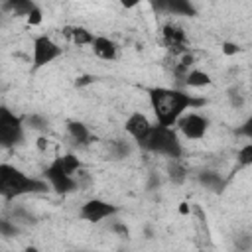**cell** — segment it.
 I'll use <instances>...</instances> for the list:
<instances>
[{
	"mask_svg": "<svg viewBox=\"0 0 252 252\" xmlns=\"http://www.w3.org/2000/svg\"><path fill=\"white\" fill-rule=\"evenodd\" d=\"M4 16H6V14H4V12H2V10H0V26H2V24H4Z\"/></svg>",
	"mask_w": 252,
	"mask_h": 252,
	"instance_id": "cell-32",
	"label": "cell"
},
{
	"mask_svg": "<svg viewBox=\"0 0 252 252\" xmlns=\"http://www.w3.org/2000/svg\"><path fill=\"white\" fill-rule=\"evenodd\" d=\"M140 148L144 152L165 156L169 159H181V156H183V146L179 142V134H177L175 126H161L158 122L152 126L150 134L140 144Z\"/></svg>",
	"mask_w": 252,
	"mask_h": 252,
	"instance_id": "cell-3",
	"label": "cell"
},
{
	"mask_svg": "<svg viewBox=\"0 0 252 252\" xmlns=\"http://www.w3.org/2000/svg\"><path fill=\"white\" fill-rule=\"evenodd\" d=\"M18 234H20V226L10 219L0 217V236L2 238H12V236H18Z\"/></svg>",
	"mask_w": 252,
	"mask_h": 252,
	"instance_id": "cell-22",
	"label": "cell"
},
{
	"mask_svg": "<svg viewBox=\"0 0 252 252\" xmlns=\"http://www.w3.org/2000/svg\"><path fill=\"white\" fill-rule=\"evenodd\" d=\"M220 51L224 53V55H236L238 51H240V47H238V43H234V41H222V45H220Z\"/></svg>",
	"mask_w": 252,
	"mask_h": 252,
	"instance_id": "cell-25",
	"label": "cell"
},
{
	"mask_svg": "<svg viewBox=\"0 0 252 252\" xmlns=\"http://www.w3.org/2000/svg\"><path fill=\"white\" fill-rule=\"evenodd\" d=\"M26 140L24 118L8 106H0V150H12Z\"/></svg>",
	"mask_w": 252,
	"mask_h": 252,
	"instance_id": "cell-4",
	"label": "cell"
},
{
	"mask_svg": "<svg viewBox=\"0 0 252 252\" xmlns=\"http://www.w3.org/2000/svg\"><path fill=\"white\" fill-rule=\"evenodd\" d=\"M154 10L169 16H195L197 8L191 0H150Z\"/></svg>",
	"mask_w": 252,
	"mask_h": 252,
	"instance_id": "cell-10",
	"label": "cell"
},
{
	"mask_svg": "<svg viewBox=\"0 0 252 252\" xmlns=\"http://www.w3.org/2000/svg\"><path fill=\"white\" fill-rule=\"evenodd\" d=\"M49 183L39 177L28 175L24 169L16 167L14 163L0 161V197L4 201H14L32 193H45Z\"/></svg>",
	"mask_w": 252,
	"mask_h": 252,
	"instance_id": "cell-2",
	"label": "cell"
},
{
	"mask_svg": "<svg viewBox=\"0 0 252 252\" xmlns=\"http://www.w3.org/2000/svg\"><path fill=\"white\" fill-rule=\"evenodd\" d=\"M91 49L102 61H114L118 57V45L106 35H94V39L91 43Z\"/></svg>",
	"mask_w": 252,
	"mask_h": 252,
	"instance_id": "cell-12",
	"label": "cell"
},
{
	"mask_svg": "<svg viewBox=\"0 0 252 252\" xmlns=\"http://www.w3.org/2000/svg\"><path fill=\"white\" fill-rule=\"evenodd\" d=\"M238 134H244L246 138H252V116L246 118V122L242 124V128L238 130Z\"/></svg>",
	"mask_w": 252,
	"mask_h": 252,
	"instance_id": "cell-27",
	"label": "cell"
},
{
	"mask_svg": "<svg viewBox=\"0 0 252 252\" xmlns=\"http://www.w3.org/2000/svg\"><path fill=\"white\" fill-rule=\"evenodd\" d=\"M118 2H120V6L126 8V10H132V8H136V6L140 4V0H118Z\"/></svg>",
	"mask_w": 252,
	"mask_h": 252,
	"instance_id": "cell-28",
	"label": "cell"
},
{
	"mask_svg": "<svg viewBox=\"0 0 252 252\" xmlns=\"http://www.w3.org/2000/svg\"><path fill=\"white\" fill-rule=\"evenodd\" d=\"M91 83H94V77L93 75H81V77H77V81H75V87H87V85H91Z\"/></svg>",
	"mask_w": 252,
	"mask_h": 252,
	"instance_id": "cell-26",
	"label": "cell"
},
{
	"mask_svg": "<svg viewBox=\"0 0 252 252\" xmlns=\"http://www.w3.org/2000/svg\"><path fill=\"white\" fill-rule=\"evenodd\" d=\"M26 20H28V24H30V26H39V24L43 22V12H41V8H39V6H35V8L26 16Z\"/></svg>",
	"mask_w": 252,
	"mask_h": 252,
	"instance_id": "cell-24",
	"label": "cell"
},
{
	"mask_svg": "<svg viewBox=\"0 0 252 252\" xmlns=\"http://www.w3.org/2000/svg\"><path fill=\"white\" fill-rule=\"evenodd\" d=\"M161 35H163V41L165 45L173 51V53H183L187 51V35L185 32L177 26V24H165L161 28Z\"/></svg>",
	"mask_w": 252,
	"mask_h": 252,
	"instance_id": "cell-11",
	"label": "cell"
},
{
	"mask_svg": "<svg viewBox=\"0 0 252 252\" xmlns=\"http://www.w3.org/2000/svg\"><path fill=\"white\" fill-rule=\"evenodd\" d=\"M132 144L130 140H112L110 144V154L114 156V159H122V158H128L132 154Z\"/></svg>",
	"mask_w": 252,
	"mask_h": 252,
	"instance_id": "cell-21",
	"label": "cell"
},
{
	"mask_svg": "<svg viewBox=\"0 0 252 252\" xmlns=\"http://www.w3.org/2000/svg\"><path fill=\"white\" fill-rule=\"evenodd\" d=\"M211 83H213L211 75H209L207 71L195 69V67L187 69V73H185V77H183V85L189 87V89H203V87H209Z\"/></svg>",
	"mask_w": 252,
	"mask_h": 252,
	"instance_id": "cell-16",
	"label": "cell"
},
{
	"mask_svg": "<svg viewBox=\"0 0 252 252\" xmlns=\"http://www.w3.org/2000/svg\"><path fill=\"white\" fill-rule=\"evenodd\" d=\"M63 55V47L47 33L35 35L32 41V71H39Z\"/></svg>",
	"mask_w": 252,
	"mask_h": 252,
	"instance_id": "cell-5",
	"label": "cell"
},
{
	"mask_svg": "<svg viewBox=\"0 0 252 252\" xmlns=\"http://www.w3.org/2000/svg\"><path fill=\"white\" fill-rule=\"evenodd\" d=\"M65 35L75 43V45H91L94 39V33L83 26H73V28H65Z\"/></svg>",
	"mask_w": 252,
	"mask_h": 252,
	"instance_id": "cell-17",
	"label": "cell"
},
{
	"mask_svg": "<svg viewBox=\"0 0 252 252\" xmlns=\"http://www.w3.org/2000/svg\"><path fill=\"white\" fill-rule=\"evenodd\" d=\"M226 98H228V102H230V106H232L234 110H240V108L246 104V93H244L238 85H232V87L226 91Z\"/></svg>",
	"mask_w": 252,
	"mask_h": 252,
	"instance_id": "cell-20",
	"label": "cell"
},
{
	"mask_svg": "<svg viewBox=\"0 0 252 252\" xmlns=\"http://www.w3.org/2000/svg\"><path fill=\"white\" fill-rule=\"evenodd\" d=\"M112 230H116V232H120L122 236H128V228H126L124 224H114V226H112Z\"/></svg>",
	"mask_w": 252,
	"mask_h": 252,
	"instance_id": "cell-30",
	"label": "cell"
},
{
	"mask_svg": "<svg viewBox=\"0 0 252 252\" xmlns=\"http://www.w3.org/2000/svg\"><path fill=\"white\" fill-rule=\"evenodd\" d=\"M43 179L49 183V189H53V191L59 193V195H69V193L79 191V181H77V177L65 173V171L61 169V165L55 161V158H53V161L43 169Z\"/></svg>",
	"mask_w": 252,
	"mask_h": 252,
	"instance_id": "cell-7",
	"label": "cell"
},
{
	"mask_svg": "<svg viewBox=\"0 0 252 252\" xmlns=\"http://www.w3.org/2000/svg\"><path fill=\"white\" fill-rule=\"evenodd\" d=\"M165 171H167V177H169V181H171L173 185L185 183V179H187V175H189V171H187V167L181 163V159H169Z\"/></svg>",
	"mask_w": 252,
	"mask_h": 252,
	"instance_id": "cell-18",
	"label": "cell"
},
{
	"mask_svg": "<svg viewBox=\"0 0 252 252\" xmlns=\"http://www.w3.org/2000/svg\"><path fill=\"white\" fill-rule=\"evenodd\" d=\"M197 181H199V185H203L205 189H209V191H213V193H220V191L224 189V185H226V179H224L220 173L209 171V169L199 171V173H197Z\"/></svg>",
	"mask_w": 252,
	"mask_h": 252,
	"instance_id": "cell-15",
	"label": "cell"
},
{
	"mask_svg": "<svg viewBox=\"0 0 252 252\" xmlns=\"http://www.w3.org/2000/svg\"><path fill=\"white\" fill-rule=\"evenodd\" d=\"M209 126H211V120L205 114L193 112V110L183 112L175 122L177 132L187 140H203L205 134L209 132Z\"/></svg>",
	"mask_w": 252,
	"mask_h": 252,
	"instance_id": "cell-6",
	"label": "cell"
},
{
	"mask_svg": "<svg viewBox=\"0 0 252 252\" xmlns=\"http://www.w3.org/2000/svg\"><path fill=\"white\" fill-rule=\"evenodd\" d=\"M189 211H191V209H189V205H187V203H181L179 213H181V215H189Z\"/></svg>",
	"mask_w": 252,
	"mask_h": 252,
	"instance_id": "cell-31",
	"label": "cell"
},
{
	"mask_svg": "<svg viewBox=\"0 0 252 252\" xmlns=\"http://www.w3.org/2000/svg\"><path fill=\"white\" fill-rule=\"evenodd\" d=\"M35 6L33 0H0V10L16 18H26Z\"/></svg>",
	"mask_w": 252,
	"mask_h": 252,
	"instance_id": "cell-14",
	"label": "cell"
},
{
	"mask_svg": "<svg viewBox=\"0 0 252 252\" xmlns=\"http://www.w3.org/2000/svg\"><path fill=\"white\" fill-rule=\"evenodd\" d=\"M152 120L144 114V112H140V110H134V112H130V116L126 118V122H124V130H126V134L130 136V140L140 148V144L146 140V136L150 134V130H152Z\"/></svg>",
	"mask_w": 252,
	"mask_h": 252,
	"instance_id": "cell-9",
	"label": "cell"
},
{
	"mask_svg": "<svg viewBox=\"0 0 252 252\" xmlns=\"http://www.w3.org/2000/svg\"><path fill=\"white\" fill-rule=\"evenodd\" d=\"M22 118H24L26 128H30V130H35V132H47L49 130V120L43 114H28Z\"/></svg>",
	"mask_w": 252,
	"mask_h": 252,
	"instance_id": "cell-19",
	"label": "cell"
},
{
	"mask_svg": "<svg viewBox=\"0 0 252 252\" xmlns=\"http://www.w3.org/2000/svg\"><path fill=\"white\" fill-rule=\"evenodd\" d=\"M47 146H49V140H47L45 136H39V138H37V148H39L41 152H45Z\"/></svg>",
	"mask_w": 252,
	"mask_h": 252,
	"instance_id": "cell-29",
	"label": "cell"
},
{
	"mask_svg": "<svg viewBox=\"0 0 252 252\" xmlns=\"http://www.w3.org/2000/svg\"><path fill=\"white\" fill-rule=\"evenodd\" d=\"M67 136L73 140L75 146H89L91 140H93V134L89 130V126L85 122H79V120H69L67 122Z\"/></svg>",
	"mask_w": 252,
	"mask_h": 252,
	"instance_id": "cell-13",
	"label": "cell"
},
{
	"mask_svg": "<svg viewBox=\"0 0 252 252\" xmlns=\"http://www.w3.org/2000/svg\"><path fill=\"white\" fill-rule=\"evenodd\" d=\"M236 161H238L240 167H248V165H252V142H246V144L238 150V154H236Z\"/></svg>",
	"mask_w": 252,
	"mask_h": 252,
	"instance_id": "cell-23",
	"label": "cell"
},
{
	"mask_svg": "<svg viewBox=\"0 0 252 252\" xmlns=\"http://www.w3.org/2000/svg\"><path fill=\"white\" fill-rule=\"evenodd\" d=\"M118 213V207L112 205L110 201H104V199H98V197H93V199H87L81 209H79V217L87 222H100L104 219H110Z\"/></svg>",
	"mask_w": 252,
	"mask_h": 252,
	"instance_id": "cell-8",
	"label": "cell"
},
{
	"mask_svg": "<svg viewBox=\"0 0 252 252\" xmlns=\"http://www.w3.org/2000/svg\"><path fill=\"white\" fill-rule=\"evenodd\" d=\"M148 98L154 118L161 126H175L183 112L205 104L203 98H195L193 94L177 87H154L148 91Z\"/></svg>",
	"mask_w": 252,
	"mask_h": 252,
	"instance_id": "cell-1",
	"label": "cell"
}]
</instances>
